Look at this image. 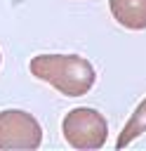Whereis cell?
I'll return each mask as SVG.
<instances>
[{
    "label": "cell",
    "mask_w": 146,
    "mask_h": 151,
    "mask_svg": "<svg viewBox=\"0 0 146 151\" xmlns=\"http://www.w3.org/2000/svg\"><path fill=\"white\" fill-rule=\"evenodd\" d=\"M141 132H146V99L134 109V113H132V118L127 120V125L122 127V132H120L115 146H118V149L127 146V144H130L134 137H139Z\"/></svg>",
    "instance_id": "5"
},
{
    "label": "cell",
    "mask_w": 146,
    "mask_h": 151,
    "mask_svg": "<svg viewBox=\"0 0 146 151\" xmlns=\"http://www.w3.org/2000/svg\"><path fill=\"white\" fill-rule=\"evenodd\" d=\"M31 73L66 97H82L92 90L94 66L78 54H38L31 59Z\"/></svg>",
    "instance_id": "1"
},
{
    "label": "cell",
    "mask_w": 146,
    "mask_h": 151,
    "mask_svg": "<svg viewBox=\"0 0 146 151\" xmlns=\"http://www.w3.org/2000/svg\"><path fill=\"white\" fill-rule=\"evenodd\" d=\"M42 142V127L40 123L21 111V109H5L0 111V151H14V149H38Z\"/></svg>",
    "instance_id": "3"
},
{
    "label": "cell",
    "mask_w": 146,
    "mask_h": 151,
    "mask_svg": "<svg viewBox=\"0 0 146 151\" xmlns=\"http://www.w3.org/2000/svg\"><path fill=\"white\" fill-rule=\"evenodd\" d=\"M61 127H64L66 142L78 151H97L106 144V137H108L106 118L97 109H87V106L68 111Z\"/></svg>",
    "instance_id": "2"
},
{
    "label": "cell",
    "mask_w": 146,
    "mask_h": 151,
    "mask_svg": "<svg viewBox=\"0 0 146 151\" xmlns=\"http://www.w3.org/2000/svg\"><path fill=\"white\" fill-rule=\"evenodd\" d=\"M113 19L130 28V31H144L146 28V0H108Z\"/></svg>",
    "instance_id": "4"
}]
</instances>
